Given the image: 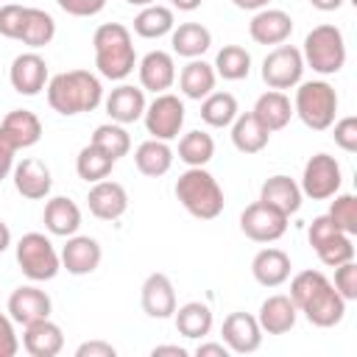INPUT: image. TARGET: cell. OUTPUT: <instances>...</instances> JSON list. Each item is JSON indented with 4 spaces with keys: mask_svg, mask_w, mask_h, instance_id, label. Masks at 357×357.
<instances>
[{
    "mask_svg": "<svg viewBox=\"0 0 357 357\" xmlns=\"http://www.w3.org/2000/svg\"><path fill=\"white\" fill-rule=\"evenodd\" d=\"M145 128L153 139H176L184 126V100L173 92H159L148 106H145Z\"/></svg>",
    "mask_w": 357,
    "mask_h": 357,
    "instance_id": "cell-8",
    "label": "cell"
},
{
    "mask_svg": "<svg viewBox=\"0 0 357 357\" xmlns=\"http://www.w3.org/2000/svg\"><path fill=\"white\" fill-rule=\"evenodd\" d=\"M6 310H8V315H11L14 324L28 326L33 321L50 318L53 301H50V296L42 287H36V284H20L17 290H11Z\"/></svg>",
    "mask_w": 357,
    "mask_h": 357,
    "instance_id": "cell-13",
    "label": "cell"
},
{
    "mask_svg": "<svg viewBox=\"0 0 357 357\" xmlns=\"http://www.w3.org/2000/svg\"><path fill=\"white\" fill-rule=\"evenodd\" d=\"M22 20H25V6H17V3L0 6V33L6 39H20Z\"/></svg>",
    "mask_w": 357,
    "mask_h": 357,
    "instance_id": "cell-44",
    "label": "cell"
},
{
    "mask_svg": "<svg viewBox=\"0 0 357 357\" xmlns=\"http://www.w3.org/2000/svg\"><path fill=\"white\" fill-rule=\"evenodd\" d=\"M215 67L204 59H190L178 73V89L190 100H204L209 92H215Z\"/></svg>",
    "mask_w": 357,
    "mask_h": 357,
    "instance_id": "cell-29",
    "label": "cell"
},
{
    "mask_svg": "<svg viewBox=\"0 0 357 357\" xmlns=\"http://www.w3.org/2000/svg\"><path fill=\"white\" fill-rule=\"evenodd\" d=\"M304 75V59L301 50L293 45H276L262 59V81L268 89H293Z\"/></svg>",
    "mask_w": 357,
    "mask_h": 357,
    "instance_id": "cell-10",
    "label": "cell"
},
{
    "mask_svg": "<svg viewBox=\"0 0 357 357\" xmlns=\"http://www.w3.org/2000/svg\"><path fill=\"white\" fill-rule=\"evenodd\" d=\"M301 198H304V195H301L298 181L290 178V176H284V173H276V176L265 178L262 187H259V201H265L268 206L279 209V212L287 215V218L301 209Z\"/></svg>",
    "mask_w": 357,
    "mask_h": 357,
    "instance_id": "cell-24",
    "label": "cell"
},
{
    "mask_svg": "<svg viewBox=\"0 0 357 357\" xmlns=\"http://www.w3.org/2000/svg\"><path fill=\"white\" fill-rule=\"evenodd\" d=\"M237 8H243V11H259V8H268V3L271 0H231Z\"/></svg>",
    "mask_w": 357,
    "mask_h": 357,
    "instance_id": "cell-53",
    "label": "cell"
},
{
    "mask_svg": "<svg viewBox=\"0 0 357 357\" xmlns=\"http://www.w3.org/2000/svg\"><path fill=\"white\" fill-rule=\"evenodd\" d=\"M151 354H153V357H165V354H167V357H187L190 351H187L184 346H173V343H165V346H153V349H151Z\"/></svg>",
    "mask_w": 357,
    "mask_h": 357,
    "instance_id": "cell-52",
    "label": "cell"
},
{
    "mask_svg": "<svg viewBox=\"0 0 357 357\" xmlns=\"http://www.w3.org/2000/svg\"><path fill=\"white\" fill-rule=\"evenodd\" d=\"M8 81H11L14 92H20V95H25V98H33V95H39V92L47 86V81H50V75H47V61H45L36 50L20 53V56H14V61H11V67H8Z\"/></svg>",
    "mask_w": 357,
    "mask_h": 357,
    "instance_id": "cell-12",
    "label": "cell"
},
{
    "mask_svg": "<svg viewBox=\"0 0 357 357\" xmlns=\"http://www.w3.org/2000/svg\"><path fill=\"white\" fill-rule=\"evenodd\" d=\"M173 28H176L173 8H170V6H162V3L142 6L139 14L134 17V33L142 36V39H159V36H167Z\"/></svg>",
    "mask_w": 357,
    "mask_h": 357,
    "instance_id": "cell-34",
    "label": "cell"
},
{
    "mask_svg": "<svg viewBox=\"0 0 357 357\" xmlns=\"http://www.w3.org/2000/svg\"><path fill=\"white\" fill-rule=\"evenodd\" d=\"M139 304H142L148 318H159V321L173 318L178 304H176V287H173L170 276L159 273V271L148 273L142 287H139Z\"/></svg>",
    "mask_w": 357,
    "mask_h": 357,
    "instance_id": "cell-14",
    "label": "cell"
},
{
    "mask_svg": "<svg viewBox=\"0 0 357 357\" xmlns=\"http://www.w3.org/2000/svg\"><path fill=\"white\" fill-rule=\"evenodd\" d=\"M11 170H14V151H11L8 145H3V142H0V181H3V178H8V176H11Z\"/></svg>",
    "mask_w": 357,
    "mask_h": 357,
    "instance_id": "cell-51",
    "label": "cell"
},
{
    "mask_svg": "<svg viewBox=\"0 0 357 357\" xmlns=\"http://www.w3.org/2000/svg\"><path fill=\"white\" fill-rule=\"evenodd\" d=\"M42 223L50 234L56 237H73L78 234L81 229V209L73 198L67 195H53L47 204H45V212H42Z\"/></svg>",
    "mask_w": 357,
    "mask_h": 357,
    "instance_id": "cell-26",
    "label": "cell"
},
{
    "mask_svg": "<svg viewBox=\"0 0 357 357\" xmlns=\"http://www.w3.org/2000/svg\"><path fill=\"white\" fill-rule=\"evenodd\" d=\"M95 47V67L109 81H123L137 67V50L131 31L123 22H103L92 33Z\"/></svg>",
    "mask_w": 357,
    "mask_h": 357,
    "instance_id": "cell-3",
    "label": "cell"
},
{
    "mask_svg": "<svg viewBox=\"0 0 357 357\" xmlns=\"http://www.w3.org/2000/svg\"><path fill=\"white\" fill-rule=\"evenodd\" d=\"M248 33L257 45H284L293 33V17L282 8H259L248 22Z\"/></svg>",
    "mask_w": 357,
    "mask_h": 357,
    "instance_id": "cell-20",
    "label": "cell"
},
{
    "mask_svg": "<svg viewBox=\"0 0 357 357\" xmlns=\"http://www.w3.org/2000/svg\"><path fill=\"white\" fill-rule=\"evenodd\" d=\"M47 103L53 112L64 117H75L84 112H92L103 103V84L89 70H67L47 81L45 86Z\"/></svg>",
    "mask_w": 357,
    "mask_h": 357,
    "instance_id": "cell-2",
    "label": "cell"
},
{
    "mask_svg": "<svg viewBox=\"0 0 357 357\" xmlns=\"http://www.w3.org/2000/svg\"><path fill=\"white\" fill-rule=\"evenodd\" d=\"M8 245H11V229H8L6 220H0V254H3Z\"/></svg>",
    "mask_w": 357,
    "mask_h": 357,
    "instance_id": "cell-56",
    "label": "cell"
},
{
    "mask_svg": "<svg viewBox=\"0 0 357 357\" xmlns=\"http://www.w3.org/2000/svg\"><path fill=\"white\" fill-rule=\"evenodd\" d=\"M53 36H56V20L45 8L25 6V20H22V31H20V39L17 42L28 45L31 50H36V47L50 45Z\"/></svg>",
    "mask_w": 357,
    "mask_h": 357,
    "instance_id": "cell-35",
    "label": "cell"
},
{
    "mask_svg": "<svg viewBox=\"0 0 357 357\" xmlns=\"http://www.w3.org/2000/svg\"><path fill=\"white\" fill-rule=\"evenodd\" d=\"M137 73H139V86L159 95V92H167L173 84H176V61H173V53L167 50H151L142 56V61L137 64Z\"/></svg>",
    "mask_w": 357,
    "mask_h": 357,
    "instance_id": "cell-21",
    "label": "cell"
},
{
    "mask_svg": "<svg viewBox=\"0 0 357 357\" xmlns=\"http://www.w3.org/2000/svg\"><path fill=\"white\" fill-rule=\"evenodd\" d=\"M42 139V123L33 112L28 109H11L0 120V142L8 145L14 153L20 148H31Z\"/></svg>",
    "mask_w": 357,
    "mask_h": 357,
    "instance_id": "cell-17",
    "label": "cell"
},
{
    "mask_svg": "<svg viewBox=\"0 0 357 357\" xmlns=\"http://www.w3.org/2000/svg\"><path fill=\"white\" fill-rule=\"evenodd\" d=\"M271 142V131L254 117V112L237 114L231 123V145L240 153H259Z\"/></svg>",
    "mask_w": 357,
    "mask_h": 357,
    "instance_id": "cell-32",
    "label": "cell"
},
{
    "mask_svg": "<svg viewBox=\"0 0 357 357\" xmlns=\"http://www.w3.org/2000/svg\"><path fill=\"white\" fill-rule=\"evenodd\" d=\"M343 3L346 0H310V6L318 8V11H337Z\"/></svg>",
    "mask_w": 357,
    "mask_h": 357,
    "instance_id": "cell-54",
    "label": "cell"
},
{
    "mask_svg": "<svg viewBox=\"0 0 357 357\" xmlns=\"http://www.w3.org/2000/svg\"><path fill=\"white\" fill-rule=\"evenodd\" d=\"M14 254L22 276H28L31 282H50L61 271V257L50 243V237H45L42 231L22 234L14 245Z\"/></svg>",
    "mask_w": 357,
    "mask_h": 357,
    "instance_id": "cell-7",
    "label": "cell"
},
{
    "mask_svg": "<svg viewBox=\"0 0 357 357\" xmlns=\"http://www.w3.org/2000/svg\"><path fill=\"white\" fill-rule=\"evenodd\" d=\"M173 324L178 329V335H184L187 340H204L212 332V310L204 301H187L181 307H176L173 312Z\"/></svg>",
    "mask_w": 357,
    "mask_h": 357,
    "instance_id": "cell-30",
    "label": "cell"
},
{
    "mask_svg": "<svg viewBox=\"0 0 357 357\" xmlns=\"http://www.w3.org/2000/svg\"><path fill=\"white\" fill-rule=\"evenodd\" d=\"M117 162L109 156V153H103L98 145H84L81 151H78V156H75V173H78V178H84L86 184H95V181H100V178H109V173H112V167H114Z\"/></svg>",
    "mask_w": 357,
    "mask_h": 357,
    "instance_id": "cell-38",
    "label": "cell"
},
{
    "mask_svg": "<svg viewBox=\"0 0 357 357\" xmlns=\"http://www.w3.org/2000/svg\"><path fill=\"white\" fill-rule=\"evenodd\" d=\"M117 349L106 340H84L78 349H75V357H114Z\"/></svg>",
    "mask_w": 357,
    "mask_h": 357,
    "instance_id": "cell-49",
    "label": "cell"
},
{
    "mask_svg": "<svg viewBox=\"0 0 357 357\" xmlns=\"http://www.w3.org/2000/svg\"><path fill=\"white\" fill-rule=\"evenodd\" d=\"M315 254H318V259H321L326 268H337V265L354 259V243H351L349 234L337 231V234H332L329 240H324L321 245H315Z\"/></svg>",
    "mask_w": 357,
    "mask_h": 357,
    "instance_id": "cell-41",
    "label": "cell"
},
{
    "mask_svg": "<svg viewBox=\"0 0 357 357\" xmlns=\"http://www.w3.org/2000/svg\"><path fill=\"white\" fill-rule=\"evenodd\" d=\"M215 75L223 81H243L251 73V53L243 45H223L215 56Z\"/></svg>",
    "mask_w": 357,
    "mask_h": 357,
    "instance_id": "cell-36",
    "label": "cell"
},
{
    "mask_svg": "<svg viewBox=\"0 0 357 357\" xmlns=\"http://www.w3.org/2000/svg\"><path fill=\"white\" fill-rule=\"evenodd\" d=\"M89 142L98 145L103 153H109L114 162L123 159L131 151V137H128L126 126H120V123H103V126H98L92 131V139Z\"/></svg>",
    "mask_w": 357,
    "mask_h": 357,
    "instance_id": "cell-40",
    "label": "cell"
},
{
    "mask_svg": "<svg viewBox=\"0 0 357 357\" xmlns=\"http://www.w3.org/2000/svg\"><path fill=\"white\" fill-rule=\"evenodd\" d=\"M220 340L229 346V351L234 354H251L262 346V329H259V321L257 315L251 312H231L223 318V326H220Z\"/></svg>",
    "mask_w": 357,
    "mask_h": 357,
    "instance_id": "cell-15",
    "label": "cell"
},
{
    "mask_svg": "<svg viewBox=\"0 0 357 357\" xmlns=\"http://www.w3.org/2000/svg\"><path fill=\"white\" fill-rule=\"evenodd\" d=\"M126 3H128V6H139V8H142V6H151V3H156V0H126Z\"/></svg>",
    "mask_w": 357,
    "mask_h": 357,
    "instance_id": "cell-57",
    "label": "cell"
},
{
    "mask_svg": "<svg viewBox=\"0 0 357 357\" xmlns=\"http://www.w3.org/2000/svg\"><path fill=\"white\" fill-rule=\"evenodd\" d=\"M301 59L304 67H312L318 75H335L343 70L346 64V39L343 31L337 25H315L307 36H304V47H301Z\"/></svg>",
    "mask_w": 357,
    "mask_h": 357,
    "instance_id": "cell-5",
    "label": "cell"
},
{
    "mask_svg": "<svg viewBox=\"0 0 357 357\" xmlns=\"http://www.w3.org/2000/svg\"><path fill=\"white\" fill-rule=\"evenodd\" d=\"M290 298L296 310L304 312V318L318 329L337 326L346 315V298L335 290L324 271H298L290 282Z\"/></svg>",
    "mask_w": 357,
    "mask_h": 357,
    "instance_id": "cell-1",
    "label": "cell"
},
{
    "mask_svg": "<svg viewBox=\"0 0 357 357\" xmlns=\"http://www.w3.org/2000/svg\"><path fill=\"white\" fill-rule=\"evenodd\" d=\"M201 3L204 0H170V6L178 11H195V8H201Z\"/></svg>",
    "mask_w": 357,
    "mask_h": 357,
    "instance_id": "cell-55",
    "label": "cell"
},
{
    "mask_svg": "<svg viewBox=\"0 0 357 357\" xmlns=\"http://www.w3.org/2000/svg\"><path fill=\"white\" fill-rule=\"evenodd\" d=\"M335 201H332V206H329V218H332V223L343 231V234H349V237H354L357 234V198L351 195V192H335L332 195Z\"/></svg>",
    "mask_w": 357,
    "mask_h": 357,
    "instance_id": "cell-42",
    "label": "cell"
},
{
    "mask_svg": "<svg viewBox=\"0 0 357 357\" xmlns=\"http://www.w3.org/2000/svg\"><path fill=\"white\" fill-rule=\"evenodd\" d=\"M237 114H240V109H237V98L231 92H209L201 100V120L212 128L231 126Z\"/></svg>",
    "mask_w": 357,
    "mask_h": 357,
    "instance_id": "cell-37",
    "label": "cell"
},
{
    "mask_svg": "<svg viewBox=\"0 0 357 357\" xmlns=\"http://www.w3.org/2000/svg\"><path fill=\"white\" fill-rule=\"evenodd\" d=\"M134 165L142 176L148 178H159L173 167V148L165 139H145L137 145L134 151Z\"/></svg>",
    "mask_w": 357,
    "mask_h": 357,
    "instance_id": "cell-33",
    "label": "cell"
},
{
    "mask_svg": "<svg viewBox=\"0 0 357 357\" xmlns=\"http://www.w3.org/2000/svg\"><path fill=\"white\" fill-rule=\"evenodd\" d=\"M22 349L31 357H56L64 349V332L59 324H53L50 318L33 321L25 326L22 332Z\"/></svg>",
    "mask_w": 357,
    "mask_h": 357,
    "instance_id": "cell-25",
    "label": "cell"
},
{
    "mask_svg": "<svg viewBox=\"0 0 357 357\" xmlns=\"http://www.w3.org/2000/svg\"><path fill=\"white\" fill-rule=\"evenodd\" d=\"M176 198L178 204L198 220H215L223 212V187L218 184V178L204 170V167H187L178 178H176Z\"/></svg>",
    "mask_w": 357,
    "mask_h": 357,
    "instance_id": "cell-4",
    "label": "cell"
},
{
    "mask_svg": "<svg viewBox=\"0 0 357 357\" xmlns=\"http://www.w3.org/2000/svg\"><path fill=\"white\" fill-rule=\"evenodd\" d=\"M340 229L332 223V218L329 215H318V218H312V223H310V229H307V240H310V245L315 248V245H321L324 240H329L332 234H337Z\"/></svg>",
    "mask_w": 357,
    "mask_h": 357,
    "instance_id": "cell-47",
    "label": "cell"
},
{
    "mask_svg": "<svg viewBox=\"0 0 357 357\" xmlns=\"http://www.w3.org/2000/svg\"><path fill=\"white\" fill-rule=\"evenodd\" d=\"M257 321H259L262 335H287L298 321V310H296L290 296L273 293L259 304Z\"/></svg>",
    "mask_w": 357,
    "mask_h": 357,
    "instance_id": "cell-23",
    "label": "cell"
},
{
    "mask_svg": "<svg viewBox=\"0 0 357 357\" xmlns=\"http://www.w3.org/2000/svg\"><path fill=\"white\" fill-rule=\"evenodd\" d=\"M332 126H335V134H332L335 137V145L340 151H346V153H354L357 151V117L349 114V117H340Z\"/></svg>",
    "mask_w": 357,
    "mask_h": 357,
    "instance_id": "cell-45",
    "label": "cell"
},
{
    "mask_svg": "<svg viewBox=\"0 0 357 357\" xmlns=\"http://www.w3.org/2000/svg\"><path fill=\"white\" fill-rule=\"evenodd\" d=\"M61 268L73 276H89L98 271L100 259H103V251H100V243L89 234H73L67 237L64 248H61Z\"/></svg>",
    "mask_w": 357,
    "mask_h": 357,
    "instance_id": "cell-16",
    "label": "cell"
},
{
    "mask_svg": "<svg viewBox=\"0 0 357 357\" xmlns=\"http://www.w3.org/2000/svg\"><path fill=\"white\" fill-rule=\"evenodd\" d=\"M86 206L98 220H117L128 209V192L120 181L100 178L86 192Z\"/></svg>",
    "mask_w": 357,
    "mask_h": 357,
    "instance_id": "cell-18",
    "label": "cell"
},
{
    "mask_svg": "<svg viewBox=\"0 0 357 357\" xmlns=\"http://www.w3.org/2000/svg\"><path fill=\"white\" fill-rule=\"evenodd\" d=\"M335 290L346 298V301H354L357 298V265H354V259H349V262H343V265H337L335 268Z\"/></svg>",
    "mask_w": 357,
    "mask_h": 357,
    "instance_id": "cell-43",
    "label": "cell"
},
{
    "mask_svg": "<svg viewBox=\"0 0 357 357\" xmlns=\"http://www.w3.org/2000/svg\"><path fill=\"white\" fill-rule=\"evenodd\" d=\"M287 215L268 206L265 201H254L240 212V231L254 243H276L287 231Z\"/></svg>",
    "mask_w": 357,
    "mask_h": 357,
    "instance_id": "cell-11",
    "label": "cell"
},
{
    "mask_svg": "<svg viewBox=\"0 0 357 357\" xmlns=\"http://www.w3.org/2000/svg\"><path fill=\"white\" fill-rule=\"evenodd\" d=\"M11 178H14V190L28 198V201H39V198H47L50 195V187H53V176H50V167L42 162V159H22V162H14V170H11Z\"/></svg>",
    "mask_w": 357,
    "mask_h": 357,
    "instance_id": "cell-19",
    "label": "cell"
},
{
    "mask_svg": "<svg viewBox=\"0 0 357 357\" xmlns=\"http://www.w3.org/2000/svg\"><path fill=\"white\" fill-rule=\"evenodd\" d=\"M195 354H198V357H229L231 351H229V346H226L223 340H220V343H212V340H206V343H198Z\"/></svg>",
    "mask_w": 357,
    "mask_h": 357,
    "instance_id": "cell-50",
    "label": "cell"
},
{
    "mask_svg": "<svg viewBox=\"0 0 357 357\" xmlns=\"http://www.w3.org/2000/svg\"><path fill=\"white\" fill-rule=\"evenodd\" d=\"M340 165L335 156L329 153H315L307 159L304 173H301V195L312 198V201H326L335 192H340Z\"/></svg>",
    "mask_w": 357,
    "mask_h": 357,
    "instance_id": "cell-9",
    "label": "cell"
},
{
    "mask_svg": "<svg viewBox=\"0 0 357 357\" xmlns=\"http://www.w3.org/2000/svg\"><path fill=\"white\" fill-rule=\"evenodd\" d=\"M103 106H106V114L112 117V123H120V126L137 123V120H142L145 106H148L145 103V89L131 86V84H120L106 95Z\"/></svg>",
    "mask_w": 357,
    "mask_h": 357,
    "instance_id": "cell-22",
    "label": "cell"
},
{
    "mask_svg": "<svg viewBox=\"0 0 357 357\" xmlns=\"http://www.w3.org/2000/svg\"><path fill=\"white\" fill-rule=\"evenodd\" d=\"M254 117L273 134V131H282L287 123H290V117H293V103H290V98L282 92V89H268V92H262L259 98H257V103H254Z\"/></svg>",
    "mask_w": 357,
    "mask_h": 357,
    "instance_id": "cell-28",
    "label": "cell"
},
{
    "mask_svg": "<svg viewBox=\"0 0 357 357\" xmlns=\"http://www.w3.org/2000/svg\"><path fill=\"white\" fill-rule=\"evenodd\" d=\"M212 156H215V139L206 131L195 128L178 139V159L187 167H204L212 162Z\"/></svg>",
    "mask_w": 357,
    "mask_h": 357,
    "instance_id": "cell-39",
    "label": "cell"
},
{
    "mask_svg": "<svg viewBox=\"0 0 357 357\" xmlns=\"http://www.w3.org/2000/svg\"><path fill=\"white\" fill-rule=\"evenodd\" d=\"M20 351V337L14 332V321L11 315L0 312V357H14Z\"/></svg>",
    "mask_w": 357,
    "mask_h": 357,
    "instance_id": "cell-48",
    "label": "cell"
},
{
    "mask_svg": "<svg viewBox=\"0 0 357 357\" xmlns=\"http://www.w3.org/2000/svg\"><path fill=\"white\" fill-rule=\"evenodd\" d=\"M296 98H293V114L312 128V131H326L335 123L337 114V92L326 81H298L296 84Z\"/></svg>",
    "mask_w": 357,
    "mask_h": 357,
    "instance_id": "cell-6",
    "label": "cell"
},
{
    "mask_svg": "<svg viewBox=\"0 0 357 357\" xmlns=\"http://www.w3.org/2000/svg\"><path fill=\"white\" fill-rule=\"evenodd\" d=\"M290 257L282 248H262L251 259V273L262 287H279L290 279Z\"/></svg>",
    "mask_w": 357,
    "mask_h": 357,
    "instance_id": "cell-27",
    "label": "cell"
},
{
    "mask_svg": "<svg viewBox=\"0 0 357 357\" xmlns=\"http://www.w3.org/2000/svg\"><path fill=\"white\" fill-rule=\"evenodd\" d=\"M56 6L70 17H95L106 8V0H56Z\"/></svg>",
    "mask_w": 357,
    "mask_h": 357,
    "instance_id": "cell-46",
    "label": "cell"
},
{
    "mask_svg": "<svg viewBox=\"0 0 357 357\" xmlns=\"http://www.w3.org/2000/svg\"><path fill=\"white\" fill-rule=\"evenodd\" d=\"M212 45V31L201 22H181L170 31V47L181 59H201Z\"/></svg>",
    "mask_w": 357,
    "mask_h": 357,
    "instance_id": "cell-31",
    "label": "cell"
}]
</instances>
